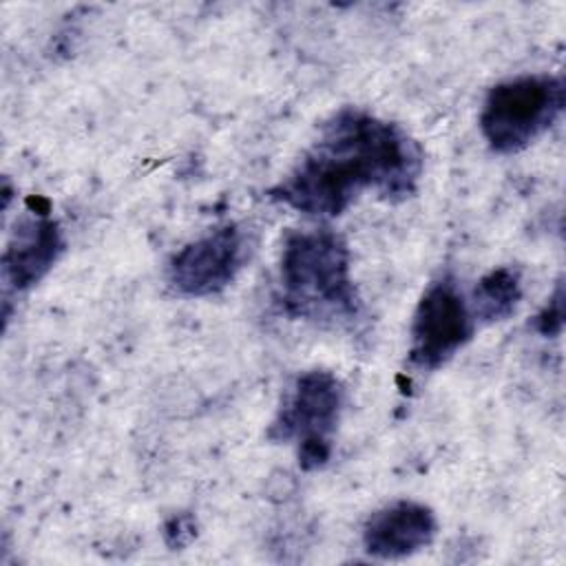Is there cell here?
Instances as JSON below:
<instances>
[{
	"label": "cell",
	"instance_id": "obj_11",
	"mask_svg": "<svg viewBox=\"0 0 566 566\" xmlns=\"http://www.w3.org/2000/svg\"><path fill=\"white\" fill-rule=\"evenodd\" d=\"M197 535V524L192 515H175L164 526V539L170 548H184Z\"/></svg>",
	"mask_w": 566,
	"mask_h": 566
},
{
	"label": "cell",
	"instance_id": "obj_5",
	"mask_svg": "<svg viewBox=\"0 0 566 566\" xmlns=\"http://www.w3.org/2000/svg\"><path fill=\"white\" fill-rule=\"evenodd\" d=\"M475 318L458 281L442 274L422 292L409 329V363L418 369L447 365L475 332Z\"/></svg>",
	"mask_w": 566,
	"mask_h": 566
},
{
	"label": "cell",
	"instance_id": "obj_8",
	"mask_svg": "<svg viewBox=\"0 0 566 566\" xmlns=\"http://www.w3.org/2000/svg\"><path fill=\"white\" fill-rule=\"evenodd\" d=\"M436 531L438 522L429 506L413 500H396L367 517L363 546L376 559H400L429 546Z\"/></svg>",
	"mask_w": 566,
	"mask_h": 566
},
{
	"label": "cell",
	"instance_id": "obj_4",
	"mask_svg": "<svg viewBox=\"0 0 566 566\" xmlns=\"http://www.w3.org/2000/svg\"><path fill=\"white\" fill-rule=\"evenodd\" d=\"M343 407L345 389L332 371H303L283 396L268 438L274 442H294L298 464L305 471L321 469L332 455V438Z\"/></svg>",
	"mask_w": 566,
	"mask_h": 566
},
{
	"label": "cell",
	"instance_id": "obj_6",
	"mask_svg": "<svg viewBox=\"0 0 566 566\" xmlns=\"http://www.w3.org/2000/svg\"><path fill=\"white\" fill-rule=\"evenodd\" d=\"M250 252L241 226L228 223L184 245L168 265L170 285L192 298L223 292L241 272Z\"/></svg>",
	"mask_w": 566,
	"mask_h": 566
},
{
	"label": "cell",
	"instance_id": "obj_9",
	"mask_svg": "<svg viewBox=\"0 0 566 566\" xmlns=\"http://www.w3.org/2000/svg\"><path fill=\"white\" fill-rule=\"evenodd\" d=\"M522 298V279L515 268L502 265L484 274L471 298V314L475 323H497L509 318Z\"/></svg>",
	"mask_w": 566,
	"mask_h": 566
},
{
	"label": "cell",
	"instance_id": "obj_7",
	"mask_svg": "<svg viewBox=\"0 0 566 566\" xmlns=\"http://www.w3.org/2000/svg\"><path fill=\"white\" fill-rule=\"evenodd\" d=\"M64 252V237L55 219L35 212L15 223L2 254V281L7 290L24 292L42 281Z\"/></svg>",
	"mask_w": 566,
	"mask_h": 566
},
{
	"label": "cell",
	"instance_id": "obj_2",
	"mask_svg": "<svg viewBox=\"0 0 566 566\" xmlns=\"http://www.w3.org/2000/svg\"><path fill=\"white\" fill-rule=\"evenodd\" d=\"M347 243L332 230H298L283 241L276 301L283 312L325 327H352L363 303L352 281Z\"/></svg>",
	"mask_w": 566,
	"mask_h": 566
},
{
	"label": "cell",
	"instance_id": "obj_3",
	"mask_svg": "<svg viewBox=\"0 0 566 566\" xmlns=\"http://www.w3.org/2000/svg\"><path fill=\"white\" fill-rule=\"evenodd\" d=\"M564 80L553 73H524L497 82L484 97L480 133L497 155L535 144L564 111Z\"/></svg>",
	"mask_w": 566,
	"mask_h": 566
},
{
	"label": "cell",
	"instance_id": "obj_1",
	"mask_svg": "<svg viewBox=\"0 0 566 566\" xmlns=\"http://www.w3.org/2000/svg\"><path fill=\"white\" fill-rule=\"evenodd\" d=\"M424 155L400 126L356 106H343L318 128L287 175L268 197L301 214H343L365 192L405 201L418 190Z\"/></svg>",
	"mask_w": 566,
	"mask_h": 566
},
{
	"label": "cell",
	"instance_id": "obj_10",
	"mask_svg": "<svg viewBox=\"0 0 566 566\" xmlns=\"http://www.w3.org/2000/svg\"><path fill=\"white\" fill-rule=\"evenodd\" d=\"M564 294H562V285H557L553 298L544 305V310L535 316L533 325L542 336H557L562 332L564 325Z\"/></svg>",
	"mask_w": 566,
	"mask_h": 566
}]
</instances>
